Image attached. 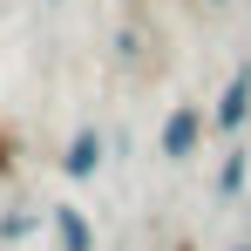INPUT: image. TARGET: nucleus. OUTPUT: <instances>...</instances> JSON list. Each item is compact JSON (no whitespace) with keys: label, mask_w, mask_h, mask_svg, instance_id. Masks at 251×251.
<instances>
[{"label":"nucleus","mask_w":251,"mask_h":251,"mask_svg":"<svg viewBox=\"0 0 251 251\" xmlns=\"http://www.w3.org/2000/svg\"><path fill=\"white\" fill-rule=\"evenodd\" d=\"M245 251H251V245H245Z\"/></svg>","instance_id":"nucleus-6"},{"label":"nucleus","mask_w":251,"mask_h":251,"mask_svg":"<svg viewBox=\"0 0 251 251\" xmlns=\"http://www.w3.org/2000/svg\"><path fill=\"white\" fill-rule=\"evenodd\" d=\"M54 238H61V251H95V231L82 210H54Z\"/></svg>","instance_id":"nucleus-3"},{"label":"nucleus","mask_w":251,"mask_h":251,"mask_svg":"<svg viewBox=\"0 0 251 251\" xmlns=\"http://www.w3.org/2000/svg\"><path fill=\"white\" fill-rule=\"evenodd\" d=\"M27 231H34V217H21V210H14V217H0V238H27Z\"/></svg>","instance_id":"nucleus-5"},{"label":"nucleus","mask_w":251,"mask_h":251,"mask_svg":"<svg viewBox=\"0 0 251 251\" xmlns=\"http://www.w3.org/2000/svg\"><path fill=\"white\" fill-rule=\"evenodd\" d=\"M61 163H68V176H88V170L102 163V136H95V129H82V136L68 143V156H61Z\"/></svg>","instance_id":"nucleus-4"},{"label":"nucleus","mask_w":251,"mask_h":251,"mask_svg":"<svg viewBox=\"0 0 251 251\" xmlns=\"http://www.w3.org/2000/svg\"><path fill=\"white\" fill-rule=\"evenodd\" d=\"M245 109H251V61L238 68V75H231L224 102H217V123H224V129H238V123H245Z\"/></svg>","instance_id":"nucleus-1"},{"label":"nucleus","mask_w":251,"mask_h":251,"mask_svg":"<svg viewBox=\"0 0 251 251\" xmlns=\"http://www.w3.org/2000/svg\"><path fill=\"white\" fill-rule=\"evenodd\" d=\"M197 116H190V109H176V116H170L163 123V156H190V150H197Z\"/></svg>","instance_id":"nucleus-2"}]
</instances>
